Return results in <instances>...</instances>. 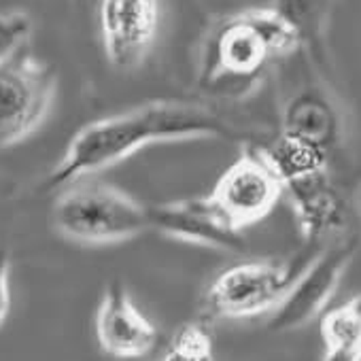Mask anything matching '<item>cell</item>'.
I'll return each instance as SVG.
<instances>
[{
  "label": "cell",
  "mask_w": 361,
  "mask_h": 361,
  "mask_svg": "<svg viewBox=\"0 0 361 361\" xmlns=\"http://www.w3.org/2000/svg\"><path fill=\"white\" fill-rule=\"evenodd\" d=\"M226 117L200 102L153 100L81 128L45 178V190L62 188L106 170L153 142L232 138Z\"/></svg>",
  "instance_id": "6da1fadb"
},
{
  "label": "cell",
  "mask_w": 361,
  "mask_h": 361,
  "mask_svg": "<svg viewBox=\"0 0 361 361\" xmlns=\"http://www.w3.org/2000/svg\"><path fill=\"white\" fill-rule=\"evenodd\" d=\"M300 43V26L274 7L219 18L200 43L198 87L215 98H245L272 64L298 51Z\"/></svg>",
  "instance_id": "7a4b0ae2"
},
{
  "label": "cell",
  "mask_w": 361,
  "mask_h": 361,
  "mask_svg": "<svg viewBox=\"0 0 361 361\" xmlns=\"http://www.w3.org/2000/svg\"><path fill=\"white\" fill-rule=\"evenodd\" d=\"M58 234L81 245H113L151 230V209L102 180L79 178L60 190L51 207Z\"/></svg>",
  "instance_id": "3957f363"
},
{
  "label": "cell",
  "mask_w": 361,
  "mask_h": 361,
  "mask_svg": "<svg viewBox=\"0 0 361 361\" xmlns=\"http://www.w3.org/2000/svg\"><path fill=\"white\" fill-rule=\"evenodd\" d=\"M310 259H251L234 264L211 283L207 304L213 314L224 319L274 312Z\"/></svg>",
  "instance_id": "277c9868"
},
{
  "label": "cell",
  "mask_w": 361,
  "mask_h": 361,
  "mask_svg": "<svg viewBox=\"0 0 361 361\" xmlns=\"http://www.w3.org/2000/svg\"><path fill=\"white\" fill-rule=\"evenodd\" d=\"M56 96V71L20 49L0 64V149L18 145L45 119Z\"/></svg>",
  "instance_id": "5b68a950"
},
{
  "label": "cell",
  "mask_w": 361,
  "mask_h": 361,
  "mask_svg": "<svg viewBox=\"0 0 361 361\" xmlns=\"http://www.w3.org/2000/svg\"><path fill=\"white\" fill-rule=\"evenodd\" d=\"M283 192V180L264 149H243L217 178L207 200L234 232L243 234L272 213Z\"/></svg>",
  "instance_id": "8992f818"
},
{
  "label": "cell",
  "mask_w": 361,
  "mask_h": 361,
  "mask_svg": "<svg viewBox=\"0 0 361 361\" xmlns=\"http://www.w3.org/2000/svg\"><path fill=\"white\" fill-rule=\"evenodd\" d=\"M359 247V232L348 230L323 247L302 270L281 306L272 312L268 327L272 331H291L317 319L334 298L348 264Z\"/></svg>",
  "instance_id": "52a82bcc"
},
{
  "label": "cell",
  "mask_w": 361,
  "mask_h": 361,
  "mask_svg": "<svg viewBox=\"0 0 361 361\" xmlns=\"http://www.w3.org/2000/svg\"><path fill=\"white\" fill-rule=\"evenodd\" d=\"M98 22L111 66L134 71L147 60L155 41L159 0H100Z\"/></svg>",
  "instance_id": "ba28073f"
},
{
  "label": "cell",
  "mask_w": 361,
  "mask_h": 361,
  "mask_svg": "<svg viewBox=\"0 0 361 361\" xmlns=\"http://www.w3.org/2000/svg\"><path fill=\"white\" fill-rule=\"evenodd\" d=\"M96 338L104 353L117 359H138L153 350L157 329L132 302L128 289L115 281L104 289L100 300Z\"/></svg>",
  "instance_id": "9c48e42d"
},
{
  "label": "cell",
  "mask_w": 361,
  "mask_h": 361,
  "mask_svg": "<svg viewBox=\"0 0 361 361\" xmlns=\"http://www.w3.org/2000/svg\"><path fill=\"white\" fill-rule=\"evenodd\" d=\"M151 230L168 238L200 245L215 251L243 249L240 232H234L207 198L151 204Z\"/></svg>",
  "instance_id": "30bf717a"
},
{
  "label": "cell",
  "mask_w": 361,
  "mask_h": 361,
  "mask_svg": "<svg viewBox=\"0 0 361 361\" xmlns=\"http://www.w3.org/2000/svg\"><path fill=\"white\" fill-rule=\"evenodd\" d=\"M289 194L302 234L308 240H319L344 226V207L331 185L327 170L295 178L285 185Z\"/></svg>",
  "instance_id": "8fae6325"
},
{
  "label": "cell",
  "mask_w": 361,
  "mask_h": 361,
  "mask_svg": "<svg viewBox=\"0 0 361 361\" xmlns=\"http://www.w3.org/2000/svg\"><path fill=\"white\" fill-rule=\"evenodd\" d=\"M336 128V111L319 90H302L287 100L283 113V134L325 147Z\"/></svg>",
  "instance_id": "7c38bea8"
},
{
  "label": "cell",
  "mask_w": 361,
  "mask_h": 361,
  "mask_svg": "<svg viewBox=\"0 0 361 361\" xmlns=\"http://www.w3.org/2000/svg\"><path fill=\"white\" fill-rule=\"evenodd\" d=\"M321 338V361H361V293L323 314Z\"/></svg>",
  "instance_id": "4fadbf2b"
},
{
  "label": "cell",
  "mask_w": 361,
  "mask_h": 361,
  "mask_svg": "<svg viewBox=\"0 0 361 361\" xmlns=\"http://www.w3.org/2000/svg\"><path fill=\"white\" fill-rule=\"evenodd\" d=\"M161 361H215L211 334L198 323L178 327Z\"/></svg>",
  "instance_id": "5bb4252c"
},
{
  "label": "cell",
  "mask_w": 361,
  "mask_h": 361,
  "mask_svg": "<svg viewBox=\"0 0 361 361\" xmlns=\"http://www.w3.org/2000/svg\"><path fill=\"white\" fill-rule=\"evenodd\" d=\"M32 32V20L24 11L0 13V64L24 49Z\"/></svg>",
  "instance_id": "9a60e30c"
},
{
  "label": "cell",
  "mask_w": 361,
  "mask_h": 361,
  "mask_svg": "<svg viewBox=\"0 0 361 361\" xmlns=\"http://www.w3.org/2000/svg\"><path fill=\"white\" fill-rule=\"evenodd\" d=\"M9 274H11V251L5 243H0V327H3L11 308Z\"/></svg>",
  "instance_id": "2e32d148"
},
{
  "label": "cell",
  "mask_w": 361,
  "mask_h": 361,
  "mask_svg": "<svg viewBox=\"0 0 361 361\" xmlns=\"http://www.w3.org/2000/svg\"><path fill=\"white\" fill-rule=\"evenodd\" d=\"M9 188H11V183H9V180H7V178H5L3 174H0V198H3V196H7Z\"/></svg>",
  "instance_id": "e0dca14e"
},
{
  "label": "cell",
  "mask_w": 361,
  "mask_h": 361,
  "mask_svg": "<svg viewBox=\"0 0 361 361\" xmlns=\"http://www.w3.org/2000/svg\"><path fill=\"white\" fill-rule=\"evenodd\" d=\"M285 3H291L293 5V3H300V0H285Z\"/></svg>",
  "instance_id": "ac0fdd59"
}]
</instances>
